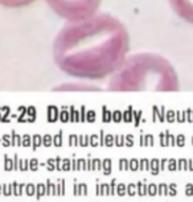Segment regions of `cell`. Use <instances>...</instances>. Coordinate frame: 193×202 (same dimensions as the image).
Instances as JSON below:
<instances>
[{
    "label": "cell",
    "instance_id": "1",
    "mask_svg": "<svg viewBox=\"0 0 193 202\" xmlns=\"http://www.w3.org/2000/svg\"><path fill=\"white\" fill-rule=\"evenodd\" d=\"M128 52V30L110 13H96L86 20L66 22L52 45L56 66L66 75L82 81L110 78Z\"/></svg>",
    "mask_w": 193,
    "mask_h": 202
},
{
    "label": "cell",
    "instance_id": "2",
    "mask_svg": "<svg viewBox=\"0 0 193 202\" xmlns=\"http://www.w3.org/2000/svg\"><path fill=\"white\" fill-rule=\"evenodd\" d=\"M110 91L177 90V75L164 57L155 53H136L127 56L124 62L110 77Z\"/></svg>",
    "mask_w": 193,
    "mask_h": 202
},
{
    "label": "cell",
    "instance_id": "3",
    "mask_svg": "<svg viewBox=\"0 0 193 202\" xmlns=\"http://www.w3.org/2000/svg\"><path fill=\"white\" fill-rule=\"evenodd\" d=\"M45 3L57 17L74 22L96 15L102 0H45Z\"/></svg>",
    "mask_w": 193,
    "mask_h": 202
},
{
    "label": "cell",
    "instance_id": "4",
    "mask_svg": "<svg viewBox=\"0 0 193 202\" xmlns=\"http://www.w3.org/2000/svg\"><path fill=\"white\" fill-rule=\"evenodd\" d=\"M54 90H57V91H93V90H98V87L86 83H70L69 82V83H64L56 87Z\"/></svg>",
    "mask_w": 193,
    "mask_h": 202
},
{
    "label": "cell",
    "instance_id": "5",
    "mask_svg": "<svg viewBox=\"0 0 193 202\" xmlns=\"http://www.w3.org/2000/svg\"><path fill=\"white\" fill-rule=\"evenodd\" d=\"M36 0H0V7L9 8V9H19V8L29 7Z\"/></svg>",
    "mask_w": 193,
    "mask_h": 202
},
{
    "label": "cell",
    "instance_id": "6",
    "mask_svg": "<svg viewBox=\"0 0 193 202\" xmlns=\"http://www.w3.org/2000/svg\"><path fill=\"white\" fill-rule=\"evenodd\" d=\"M96 195H110V184L96 185Z\"/></svg>",
    "mask_w": 193,
    "mask_h": 202
},
{
    "label": "cell",
    "instance_id": "7",
    "mask_svg": "<svg viewBox=\"0 0 193 202\" xmlns=\"http://www.w3.org/2000/svg\"><path fill=\"white\" fill-rule=\"evenodd\" d=\"M25 185H27V184H17V182H13V184H12L13 195H16V197H20V195H22V192L25 190Z\"/></svg>",
    "mask_w": 193,
    "mask_h": 202
},
{
    "label": "cell",
    "instance_id": "8",
    "mask_svg": "<svg viewBox=\"0 0 193 202\" xmlns=\"http://www.w3.org/2000/svg\"><path fill=\"white\" fill-rule=\"evenodd\" d=\"M42 195H46V184H37L36 185V198L41 200Z\"/></svg>",
    "mask_w": 193,
    "mask_h": 202
},
{
    "label": "cell",
    "instance_id": "9",
    "mask_svg": "<svg viewBox=\"0 0 193 202\" xmlns=\"http://www.w3.org/2000/svg\"><path fill=\"white\" fill-rule=\"evenodd\" d=\"M46 195H57V185L52 184V181H46Z\"/></svg>",
    "mask_w": 193,
    "mask_h": 202
},
{
    "label": "cell",
    "instance_id": "10",
    "mask_svg": "<svg viewBox=\"0 0 193 202\" xmlns=\"http://www.w3.org/2000/svg\"><path fill=\"white\" fill-rule=\"evenodd\" d=\"M147 186H148V185H146V184H143V182H138V184H136L138 194L140 195V197H143V195H147Z\"/></svg>",
    "mask_w": 193,
    "mask_h": 202
},
{
    "label": "cell",
    "instance_id": "11",
    "mask_svg": "<svg viewBox=\"0 0 193 202\" xmlns=\"http://www.w3.org/2000/svg\"><path fill=\"white\" fill-rule=\"evenodd\" d=\"M25 194L32 197V195H36V185L35 184H27L25 185Z\"/></svg>",
    "mask_w": 193,
    "mask_h": 202
},
{
    "label": "cell",
    "instance_id": "12",
    "mask_svg": "<svg viewBox=\"0 0 193 202\" xmlns=\"http://www.w3.org/2000/svg\"><path fill=\"white\" fill-rule=\"evenodd\" d=\"M168 185L167 184H159L157 185V194L159 195H168Z\"/></svg>",
    "mask_w": 193,
    "mask_h": 202
},
{
    "label": "cell",
    "instance_id": "13",
    "mask_svg": "<svg viewBox=\"0 0 193 202\" xmlns=\"http://www.w3.org/2000/svg\"><path fill=\"white\" fill-rule=\"evenodd\" d=\"M147 194L151 195V197L157 195V185L156 184H148V186H147Z\"/></svg>",
    "mask_w": 193,
    "mask_h": 202
},
{
    "label": "cell",
    "instance_id": "14",
    "mask_svg": "<svg viewBox=\"0 0 193 202\" xmlns=\"http://www.w3.org/2000/svg\"><path fill=\"white\" fill-rule=\"evenodd\" d=\"M3 185V195L5 197H9V195H13V190H12V184H1Z\"/></svg>",
    "mask_w": 193,
    "mask_h": 202
},
{
    "label": "cell",
    "instance_id": "15",
    "mask_svg": "<svg viewBox=\"0 0 193 202\" xmlns=\"http://www.w3.org/2000/svg\"><path fill=\"white\" fill-rule=\"evenodd\" d=\"M116 194L119 197H123V195L127 194V186L124 184H118L116 185Z\"/></svg>",
    "mask_w": 193,
    "mask_h": 202
},
{
    "label": "cell",
    "instance_id": "16",
    "mask_svg": "<svg viewBox=\"0 0 193 202\" xmlns=\"http://www.w3.org/2000/svg\"><path fill=\"white\" fill-rule=\"evenodd\" d=\"M136 192H138V189H136V184H128L127 185V194H128L130 197L136 195Z\"/></svg>",
    "mask_w": 193,
    "mask_h": 202
},
{
    "label": "cell",
    "instance_id": "17",
    "mask_svg": "<svg viewBox=\"0 0 193 202\" xmlns=\"http://www.w3.org/2000/svg\"><path fill=\"white\" fill-rule=\"evenodd\" d=\"M78 192H79V195H87L89 193V189H87V184H78Z\"/></svg>",
    "mask_w": 193,
    "mask_h": 202
},
{
    "label": "cell",
    "instance_id": "18",
    "mask_svg": "<svg viewBox=\"0 0 193 202\" xmlns=\"http://www.w3.org/2000/svg\"><path fill=\"white\" fill-rule=\"evenodd\" d=\"M168 195H171V197H175L176 194H177V184H169L168 185Z\"/></svg>",
    "mask_w": 193,
    "mask_h": 202
},
{
    "label": "cell",
    "instance_id": "19",
    "mask_svg": "<svg viewBox=\"0 0 193 202\" xmlns=\"http://www.w3.org/2000/svg\"><path fill=\"white\" fill-rule=\"evenodd\" d=\"M151 169H152V174L154 176H156L159 173V161L157 160L151 161Z\"/></svg>",
    "mask_w": 193,
    "mask_h": 202
},
{
    "label": "cell",
    "instance_id": "20",
    "mask_svg": "<svg viewBox=\"0 0 193 202\" xmlns=\"http://www.w3.org/2000/svg\"><path fill=\"white\" fill-rule=\"evenodd\" d=\"M102 168H103V170H104V174H110V168H111L110 160H104L103 164H102Z\"/></svg>",
    "mask_w": 193,
    "mask_h": 202
},
{
    "label": "cell",
    "instance_id": "21",
    "mask_svg": "<svg viewBox=\"0 0 193 202\" xmlns=\"http://www.w3.org/2000/svg\"><path fill=\"white\" fill-rule=\"evenodd\" d=\"M185 194L188 197H192L193 195V184H186L185 185Z\"/></svg>",
    "mask_w": 193,
    "mask_h": 202
},
{
    "label": "cell",
    "instance_id": "22",
    "mask_svg": "<svg viewBox=\"0 0 193 202\" xmlns=\"http://www.w3.org/2000/svg\"><path fill=\"white\" fill-rule=\"evenodd\" d=\"M115 190H116L115 180H112L111 182H110V195H114V194H115Z\"/></svg>",
    "mask_w": 193,
    "mask_h": 202
},
{
    "label": "cell",
    "instance_id": "23",
    "mask_svg": "<svg viewBox=\"0 0 193 202\" xmlns=\"http://www.w3.org/2000/svg\"><path fill=\"white\" fill-rule=\"evenodd\" d=\"M177 169H188V165H186V161L185 160H180L178 161V167H177Z\"/></svg>",
    "mask_w": 193,
    "mask_h": 202
},
{
    "label": "cell",
    "instance_id": "24",
    "mask_svg": "<svg viewBox=\"0 0 193 202\" xmlns=\"http://www.w3.org/2000/svg\"><path fill=\"white\" fill-rule=\"evenodd\" d=\"M13 169V165H12V161L8 160L7 157H5V170H11Z\"/></svg>",
    "mask_w": 193,
    "mask_h": 202
},
{
    "label": "cell",
    "instance_id": "25",
    "mask_svg": "<svg viewBox=\"0 0 193 202\" xmlns=\"http://www.w3.org/2000/svg\"><path fill=\"white\" fill-rule=\"evenodd\" d=\"M130 168H131V170H136V169H139V164H138V161H136V160H132V161H131V164H130Z\"/></svg>",
    "mask_w": 193,
    "mask_h": 202
},
{
    "label": "cell",
    "instance_id": "26",
    "mask_svg": "<svg viewBox=\"0 0 193 202\" xmlns=\"http://www.w3.org/2000/svg\"><path fill=\"white\" fill-rule=\"evenodd\" d=\"M168 169H169V170H176V169H177V165H176V161H175V160H171V161H169Z\"/></svg>",
    "mask_w": 193,
    "mask_h": 202
},
{
    "label": "cell",
    "instance_id": "27",
    "mask_svg": "<svg viewBox=\"0 0 193 202\" xmlns=\"http://www.w3.org/2000/svg\"><path fill=\"white\" fill-rule=\"evenodd\" d=\"M101 168H102L101 161H99V160H94V164H93L91 169H101Z\"/></svg>",
    "mask_w": 193,
    "mask_h": 202
},
{
    "label": "cell",
    "instance_id": "28",
    "mask_svg": "<svg viewBox=\"0 0 193 202\" xmlns=\"http://www.w3.org/2000/svg\"><path fill=\"white\" fill-rule=\"evenodd\" d=\"M30 170H37V160H32L30 161Z\"/></svg>",
    "mask_w": 193,
    "mask_h": 202
},
{
    "label": "cell",
    "instance_id": "29",
    "mask_svg": "<svg viewBox=\"0 0 193 202\" xmlns=\"http://www.w3.org/2000/svg\"><path fill=\"white\" fill-rule=\"evenodd\" d=\"M62 169H64V170H69V169H70V161H69V160H65V161H64Z\"/></svg>",
    "mask_w": 193,
    "mask_h": 202
},
{
    "label": "cell",
    "instance_id": "30",
    "mask_svg": "<svg viewBox=\"0 0 193 202\" xmlns=\"http://www.w3.org/2000/svg\"><path fill=\"white\" fill-rule=\"evenodd\" d=\"M20 169H21V170H27L28 169V161H22L21 165H20Z\"/></svg>",
    "mask_w": 193,
    "mask_h": 202
},
{
    "label": "cell",
    "instance_id": "31",
    "mask_svg": "<svg viewBox=\"0 0 193 202\" xmlns=\"http://www.w3.org/2000/svg\"><path fill=\"white\" fill-rule=\"evenodd\" d=\"M73 193H74V195H79V192H78V184H74V185H73Z\"/></svg>",
    "mask_w": 193,
    "mask_h": 202
},
{
    "label": "cell",
    "instance_id": "32",
    "mask_svg": "<svg viewBox=\"0 0 193 202\" xmlns=\"http://www.w3.org/2000/svg\"><path fill=\"white\" fill-rule=\"evenodd\" d=\"M148 163L147 160H141L140 161V165H139V169H146V164Z\"/></svg>",
    "mask_w": 193,
    "mask_h": 202
},
{
    "label": "cell",
    "instance_id": "33",
    "mask_svg": "<svg viewBox=\"0 0 193 202\" xmlns=\"http://www.w3.org/2000/svg\"><path fill=\"white\" fill-rule=\"evenodd\" d=\"M48 169H49V170H53V169H54V165H53V161H52V160L48 161Z\"/></svg>",
    "mask_w": 193,
    "mask_h": 202
},
{
    "label": "cell",
    "instance_id": "34",
    "mask_svg": "<svg viewBox=\"0 0 193 202\" xmlns=\"http://www.w3.org/2000/svg\"><path fill=\"white\" fill-rule=\"evenodd\" d=\"M57 195H62V189H61V182L57 184Z\"/></svg>",
    "mask_w": 193,
    "mask_h": 202
},
{
    "label": "cell",
    "instance_id": "35",
    "mask_svg": "<svg viewBox=\"0 0 193 202\" xmlns=\"http://www.w3.org/2000/svg\"><path fill=\"white\" fill-rule=\"evenodd\" d=\"M124 163H126V160H120V169H124Z\"/></svg>",
    "mask_w": 193,
    "mask_h": 202
},
{
    "label": "cell",
    "instance_id": "36",
    "mask_svg": "<svg viewBox=\"0 0 193 202\" xmlns=\"http://www.w3.org/2000/svg\"><path fill=\"white\" fill-rule=\"evenodd\" d=\"M164 163H167V161H165V160H163V161H161V164H160V168H161V169H164V165H165Z\"/></svg>",
    "mask_w": 193,
    "mask_h": 202
},
{
    "label": "cell",
    "instance_id": "37",
    "mask_svg": "<svg viewBox=\"0 0 193 202\" xmlns=\"http://www.w3.org/2000/svg\"><path fill=\"white\" fill-rule=\"evenodd\" d=\"M45 144H46V146H49V138L45 139Z\"/></svg>",
    "mask_w": 193,
    "mask_h": 202
},
{
    "label": "cell",
    "instance_id": "38",
    "mask_svg": "<svg viewBox=\"0 0 193 202\" xmlns=\"http://www.w3.org/2000/svg\"><path fill=\"white\" fill-rule=\"evenodd\" d=\"M0 194H3V185L0 184Z\"/></svg>",
    "mask_w": 193,
    "mask_h": 202
}]
</instances>
